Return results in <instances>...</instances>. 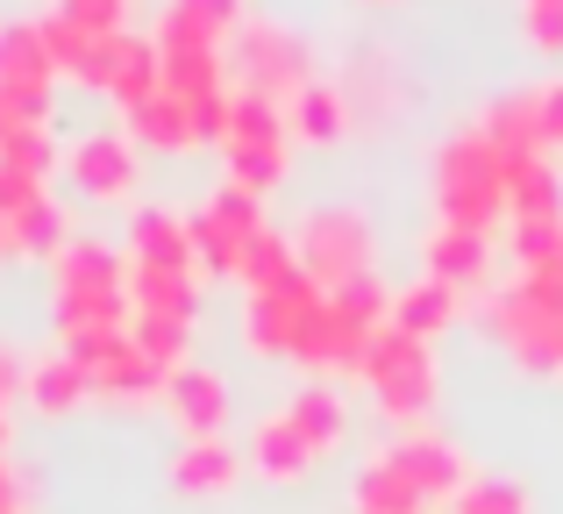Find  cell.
Wrapping results in <instances>:
<instances>
[{
	"label": "cell",
	"instance_id": "cell-1",
	"mask_svg": "<svg viewBox=\"0 0 563 514\" xmlns=\"http://www.w3.org/2000/svg\"><path fill=\"white\" fill-rule=\"evenodd\" d=\"M435 200H442V222L450 229H478L493 237V222L507 215V157L485 129H464V136L442 143L435 157Z\"/></svg>",
	"mask_w": 563,
	"mask_h": 514
},
{
	"label": "cell",
	"instance_id": "cell-2",
	"mask_svg": "<svg viewBox=\"0 0 563 514\" xmlns=\"http://www.w3.org/2000/svg\"><path fill=\"white\" fill-rule=\"evenodd\" d=\"M214 143H221V157H229V186L264 194V186L286 172L292 122H286V108H272V100L235 94V86H229V100L214 108Z\"/></svg>",
	"mask_w": 563,
	"mask_h": 514
},
{
	"label": "cell",
	"instance_id": "cell-3",
	"mask_svg": "<svg viewBox=\"0 0 563 514\" xmlns=\"http://www.w3.org/2000/svg\"><path fill=\"white\" fill-rule=\"evenodd\" d=\"M229 86H235V94L272 100V108H292V94L314 86V72H307V51H300L292 29L250 14V22L235 29V43H229Z\"/></svg>",
	"mask_w": 563,
	"mask_h": 514
},
{
	"label": "cell",
	"instance_id": "cell-4",
	"mask_svg": "<svg viewBox=\"0 0 563 514\" xmlns=\"http://www.w3.org/2000/svg\"><path fill=\"white\" fill-rule=\"evenodd\" d=\"M485 315H493V336L528 364V372H563V307L542 300L528 272H514L507 286L485 293Z\"/></svg>",
	"mask_w": 563,
	"mask_h": 514
},
{
	"label": "cell",
	"instance_id": "cell-5",
	"mask_svg": "<svg viewBox=\"0 0 563 514\" xmlns=\"http://www.w3.org/2000/svg\"><path fill=\"white\" fill-rule=\"evenodd\" d=\"M357 379L378 386V407L393 422H413L428 401H435V350H428L421 336H407V329L385 321V329H372V343H364Z\"/></svg>",
	"mask_w": 563,
	"mask_h": 514
},
{
	"label": "cell",
	"instance_id": "cell-6",
	"mask_svg": "<svg viewBox=\"0 0 563 514\" xmlns=\"http://www.w3.org/2000/svg\"><path fill=\"white\" fill-rule=\"evenodd\" d=\"M292 251H300V272L314 286L335 293L372 272V222L357 208H307L300 229H292Z\"/></svg>",
	"mask_w": 563,
	"mask_h": 514
},
{
	"label": "cell",
	"instance_id": "cell-7",
	"mask_svg": "<svg viewBox=\"0 0 563 514\" xmlns=\"http://www.w3.org/2000/svg\"><path fill=\"white\" fill-rule=\"evenodd\" d=\"M51 79H57V57L43 43V29L36 22L0 29V108H8V122H43L51 114Z\"/></svg>",
	"mask_w": 563,
	"mask_h": 514
},
{
	"label": "cell",
	"instance_id": "cell-8",
	"mask_svg": "<svg viewBox=\"0 0 563 514\" xmlns=\"http://www.w3.org/2000/svg\"><path fill=\"white\" fill-rule=\"evenodd\" d=\"M192 237H200V264L207 272H243L250 243L264 237V215H257V194H243V186L221 179L214 194H207L200 215H186Z\"/></svg>",
	"mask_w": 563,
	"mask_h": 514
},
{
	"label": "cell",
	"instance_id": "cell-9",
	"mask_svg": "<svg viewBox=\"0 0 563 514\" xmlns=\"http://www.w3.org/2000/svg\"><path fill=\"white\" fill-rule=\"evenodd\" d=\"M65 172L86 200H122L129 186H136V136H122V129H86L65 151Z\"/></svg>",
	"mask_w": 563,
	"mask_h": 514
},
{
	"label": "cell",
	"instance_id": "cell-10",
	"mask_svg": "<svg viewBox=\"0 0 563 514\" xmlns=\"http://www.w3.org/2000/svg\"><path fill=\"white\" fill-rule=\"evenodd\" d=\"M129 264H151V272H186V278L207 272L192 222H179L172 208H143L136 222H129Z\"/></svg>",
	"mask_w": 563,
	"mask_h": 514
},
{
	"label": "cell",
	"instance_id": "cell-11",
	"mask_svg": "<svg viewBox=\"0 0 563 514\" xmlns=\"http://www.w3.org/2000/svg\"><path fill=\"white\" fill-rule=\"evenodd\" d=\"M129 136L136 143H151V151H192V143H207L214 136V114L200 108V100H186V94H157V100H143L136 114H129Z\"/></svg>",
	"mask_w": 563,
	"mask_h": 514
},
{
	"label": "cell",
	"instance_id": "cell-12",
	"mask_svg": "<svg viewBox=\"0 0 563 514\" xmlns=\"http://www.w3.org/2000/svg\"><path fill=\"white\" fill-rule=\"evenodd\" d=\"M385 458H393L399 472H407L413 486L428 493V501H456V493H464L471 479H478V472H471V464L456 458L450 444H442V436H407V444H393Z\"/></svg>",
	"mask_w": 563,
	"mask_h": 514
},
{
	"label": "cell",
	"instance_id": "cell-13",
	"mask_svg": "<svg viewBox=\"0 0 563 514\" xmlns=\"http://www.w3.org/2000/svg\"><path fill=\"white\" fill-rule=\"evenodd\" d=\"M428 272L450 278L456 293H478L493 286V237H478V229H428Z\"/></svg>",
	"mask_w": 563,
	"mask_h": 514
},
{
	"label": "cell",
	"instance_id": "cell-14",
	"mask_svg": "<svg viewBox=\"0 0 563 514\" xmlns=\"http://www.w3.org/2000/svg\"><path fill=\"white\" fill-rule=\"evenodd\" d=\"M165 407L186 436H221V415H229V386H221L207 364H179L165 386Z\"/></svg>",
	"mask_w": 563,
	"mask_h": 514
},
{
	"label": "cell",
	"instance_id": "cell-15",
	"mask_svg": "<svg viewBox=\"0 0 563 514\" xmlns=\"http://www.w3.org/2000/svg\"><path fill=\"white\" fill-rule=\"evenodd\" d=\"M314 458H321V450L307 444V429L286 415V407H272V415L257 422V436H250V464H257L264 479H278V486H286V479H307Z\"/></svg>",
	"mask_w": 563,
	"mask_h": 514
},
{
	"label": "cell",
	"instance_id": "cell-16",
	"mask_svg": "<svg viewBox=\"0 0 563 514\" xmlns=\"http://www.w3.org/2000/svg\"><path fill=\"white\" fill-rule=\"evenodd\" d=\"M507 222H563V179L542 157H507Z\"/></svg>",
	"mask_w": 563,
	"mask_h": 514
},
{
	"label": "cell",
	"instance_id": "cell-17",
	"mask_svg": "<svg viewBox=\"0 0 563 514\" xmlns=\"http://www.w3.org/2000/svg\"><path fill=\"white\" fill-rule=\"evenodd\" d=\"M456 307H464V293L450 286V278H435V272H421L407 293H393V329H407V336H435V329H450L456 321Z\"/></svg>",
	"mask_w": 563,
	"mask_h": 514
},
{
	"label": "cell",
	"instance_id": "cell-18",
	"mask_svg": "<svg viewBox=\"0 0 563 514\" xmlns=\"http://www.w3.org/2000/svg\"><path fill=\"white\" fill-rule=\"evenodd\" d=\"M22 386H29V401H36L43 415H65V407H79L86 393H93V372H86L71 350H51V358H36L22 372Z\"/></svg>",
	"mask_w": 563,
	"mask_h": 514
},
{
	"label": "cell",
	"instance_id": "cell-19",
	"mask_svg": "<svg viewBox=\"0 0 563 514\" xmlns=\"http://www.w3.org/2000/svg\"><path fill=\"white\" fill-rule=\"evenodd\" d=\"M485 136L499 143V157H542L550 151V129H542V108H536V94H507L493 114H485Z\"/></svg>",
	"mask_w": 563,
	"mask_h": 514
},
{
	"label": "cell",
	"instance_id": "cell-20",
	"mask_svg": "<svg viewBox=\"0 0 563 514\" xmlns=\"http://www.w3.org/2000/svg\"><path fill=\"white\" fill-rule=\"evenodd\" d=\"M235 472H243V458L221 436H192L179 458H172V486L179 493H221V486H235Z\"/></svg>",
	"mask_w": 563,
	"mask_h": 514
},
{
	"label": "cell",
	"instance_id": "cell-21",
	"mask_svg": "<svg viewBox=\"0 0 563 514\" xmlns=\"http://www.w3.org/2000/svg\"><path fill=\"white\" fill-rule=\"evenodd\" d=\"M357 507H364V514H421V507H428V493L413 486V479L378 450V458L357 472Z\"/></svg>",
	"mask_w": 563,
	"mask_h": 514
},
{
	"label": "cell",
	"instance_id": "cell-22",
	"mask_svg": "<svg viewBox=\"0 0 563 514\" xmlns=\"http://www.w3.org/2000/svg\"><path fill=\"white\" fill-rule=\"evenodd\" d=\"M286 278H300L292 229H264V237L250 243V258H243V272H235V286H250V293H278Z\"/></svg>",
	"mask_w": 563,
	"mask_h": 514
},
{
	"label": "cell",
	"instance_id": "cell-23",
	"mask_svg": "<svg viewBox=\"0 0 563 514\" xmlns=\"http://www.w3.org/2000/svg\"><path fill=\"white\" fill-rule=\"evenodd\" d=\"M286 122H292V136H307V143H329V136H343V122H350V100L335 94L329 79H314V86H300V94H292Z\"/></svg>",
	"mask_w": 563,
	"mask_h": 514
},
{
	"label": "cell",
	"instance_id": "cell-24",
	"mask_svg": "<svg viewBox=\"0 0 563 514\" xmlns=\"http://www.w3.org/2000/svg\"><path fill=\"white\" fill-rule=\"evenodd\" d=\"M286 415L307 429V444H314V450H335V444H343V422H350V415H343V393H335L329 379L300 386V393L286 401Z\"/></svg>",
	"mask_w": 563,
	"mask_h": 514
},
{
	"label": "cell",
	"instance_id": "cell-25",
	"mask_svg": "<svg viewBox=\"0 0 563 514\" xmlns=\"http://www.w3.org/2000/svg\"><path fill=\"white\" fill-rule=\"evenodd\" d=\"M243 22H250L243 0H165V29H186V36H207V43H235Z\"/></svg>",
	"mask_w": 563,
	"mask_h": 514
},
{
	"label": "cell",
	"instance_id": "cell-26",
	"mask_svg": "<svg viewBox=\"0 0 563 514\" xmlns=\"http://www.w3.org/2000/svg\"><path fill=\"white\" fill-rule=\"evenodd\" d=\"M129 300H136V315L192 321V278L186 272H151V264H129Z\"/></svg>",
	"mask_w": 563,
	"mask_h": 514
},
{
	"label": "cell",
	"instance_id": "cell-27",
	"mask_svg": "<svg viewBox=\"0 0 563 514\" xmlns=\"http://www.w3.org/2000/svg\"><path fill=\"white\" fill-rule=\"evenodd\" d=\"M0 172H14V179H51L57 172V136H51V122H14L8 129V143H0Z\"/></svg>",
	"mask_w": 563,
	"mask_h": 514
},
{
	"label": "cell",
	"instance_id": "cell-28",
	"mask_svg": "<svg viewBox=\"0 0 563 514\" xmlns=\"http://www.w3.org/2000/svg\"><path fill=\"white\" fill-rule=\"evenodd\" d=\"M65 208H57V200L51 194H36V200H29V208L22 215H14V222H8V237H14V251H43V258H57V251H65Z\"/></svg>",
	"mask_w": 563,
	"mask_h": 514
},
{
	"label": "cell",
	"instance_id": "cell-29",
	"mask_svg": "<svg viewBox=\"0 0 563 514\" xmlns=\"http://www.w3.org/2000/svg\"><path fill=\"white\" fill-rule=\"evenodd\" d=\"M129 329H136V343L151 350V358L165 364V372H179V364H186V329H192V321H172V315H136Z\"/></svg>",
	"mask_w": 563,
	"mask_h": 514
},
{
	"label": "cell",
	"instance_id": "cell-30",
	"mask_svg": "<svg viewBox=\"0 0 563 514\" xmlns=\"http://www.w3.org/2000/svg\"><path fill=\"white\" fill-rule=\"evenodd\" d=\"M456 514H528V493L514 486V479H471L464 493H456Z\"/></svg>",
	"mask_w": 563,
	"mask_h": 514
},
{
	"label": "cell",
	"instance_id": "cell-31",
	"mask_svg": "<svg viewBox=\"0 0 563 514\" xmlns=\"http://www.w3.org/2000/svg\"><path fill=\"white\" fill-rule=\"evenodd\" d=\"M521 36L536 51L563 57V0H521Z\"/></svg>",
	"mask_w": 563,
	"mask_h": 514
},
{
	"label": "cell",
	"instance_id": "cell-32",
	"mask_svg": "<svg viewBox=\"0 0 563 514\" xmlns=\"http://www.w3.org/2000/svg\"><path fill=\"white\" fill-rule=\"evenodd\" d=\"M57 8L79 29H93V36H122L129 29V0H57Z\"/></svg>",
	"mask_w": 563,
	"mask_h": 514
},
{
	"label": "cell",
	"instance_id": "cell-33",
	"mask_svg": "<svg viewBox=\"0 0 563 514\" xmlns=\"http://www.w3.org/2000/svg\"><path fill=\"white\" fill-rule=\"evenodd\" d=\"M536 108H542V129H550V143H563V79L536 86Z\"/></svg>",
	"mask_w": 563,
	"mask_h": 514
},
{
	"label": "cell",
	"instance_id": "cell-34",
	"mask_svg": "<svg viewBox=\"0 0 563 514\" xmlns=\"http://www.w3.org/2000/svg\"><path fill=\"white\" fill-rule=\"evenodd\" d=\"M8 386H14V364H8V358H0V401H8Z\"/></svg>",
	"mask_w": 563,
	"mask_h": 514
},
{
	"label": "cell",
	"instance_id": "cell-35",
	"mask_svg": "<svg viewBox=\"0 0 563 514\" xmlns=\"http://www.w3.org/2000/svg\"><path fill=\"white\" fill-rule=\"evenodd\" d=\"M0 444H8V401H0Z\"/></svg>",
	"mask_w": 563,
	"mask_h": 514
},
{
	"label": "cell",
	"instance_id": "cell-36",
	"mask_svg": "<svg viewBox=\"0 0 563 514\" xmlns=\"http://www.w3.org/2000/svg\"><path fill=\"white\" fill-rule=\"evenodd\" d=\"M8 129H14V122H8V108H0V143H8Z\"/></svg>",
	"mask_w": 563,
	"mask_h": 514
},
{
	"label": "cell",
	"instance_id": "cell-37",
	"mask_svg": "<svg viewBox=\"0 0 563 514\" xmlns=\"http://www.w3.org/2000/svg\"><path fill=\"white\" fill-rule=\"evenodd\" d=\"M0 251H14V237H8V222H0Z\"/></svg>",
	"mask_w": 563,
	"mask_h": 514
},
{
	"label": "cell",
	"instance_id": "cell-38",
	"mask_svg": "<svg viewBox=\"0 0 563 514\" xmlns=\"http://www.w3.org/2000/svg\"><path fill=\"white\" fill-rule=\"evenodd\" d=\"M350 514H364V507H350Z\"/></svg>",
	"mask_w": 563,
	"mask_h": 514
}]
</instances>
